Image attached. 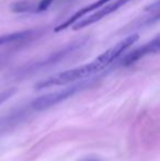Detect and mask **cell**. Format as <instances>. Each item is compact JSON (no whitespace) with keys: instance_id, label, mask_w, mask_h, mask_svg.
<instances>
[{"instance_id":"7","label":"cell","mask_w":160,"mask_h":161,"mask_svg":"<svg viewBox=\"0 0 160 161\" xmlns=\"http://www.w3.org/2000/svg\"><path fill=\"white\" fill-rule=\"evenodd\" d=\"M34 4L28 1H18L11 6V10L17 13H25V12H34Z\"/></svg>"},{"instance_id":"5","label":"cell","mask_w":160,"mask_h":161,"mask_svg":"<svg viewBox=\"0 0 160 161\" xmlns=\"http://www.w3.org/2000/svg\"><path fill=\"white\" fill-rule=\"evenodd\" d=\"M110 1H112V0H97V1L92 2L91 4H88V6L83 7L82 9L78 10L76 13H74V14L71 15L69 19H67L66 21L63 22L62 24H59V25L56 26V28L54 29V31H55L56 33H58V32H62V31L66 30L67 28L71 26L74 23H75V22H77L78 20H80L81 18H83L86 14L92 12V11H96L97 9L101 8V7H103L104 4L109 3Z\"/></svg>"},{"instance_id":"9","label":"cell","mask_w":160,"mask_h":161,"mask_svg":"<svg viewBox=\"0 0 160 161\" xmlns=\"http://www.w3.org/2000/svg\"><path fill=\"white\" fill-rule=\"evenodd\" d=\"M14 93H15V89H8V90H6V91L1 92V93H0V105H1L2 103H4L8 99H10Z\"/></svg>"},{"instance_id":"1","label":"cell","mask_w":160,"mask_h":161,"mask_svg":"<svg viewBox=\"0 0 160 161\" xmlns=\"http://www.w3.org/2000/svg\"><path fill=\"white\" fill-rule=\"evenodd\" d=\"M138 40V34H132V35L127 36L124 40L116 43L112 47L108 48L102 54H100L98 57L94 58L92 62L82 66H78V67L73 68V69L58 72L54 76L48 77V78L37 82L34 88L37 90L47 89V88L55 87V86H63L71 82H77V81L85 80L89 77H92L93 75L99 74L102 70H104L105 68L109 67L112 63L115 62L124 52L127 51Z\"/></svg>"},{"instance_id":"2","label":"cell","mask_w":160,"mask_h":161,"mask_svg":"<svg viewBox=\"0 0 160 161\" xmlns=\"http://www.w3.org/2000/svg\"><path fill=\"white\" fill-rule=\"evenodd\" d=\"M90 83H91V81L81 80V82L75 83V85H73V86H69V87L65 88V89L44 94V96L39 97L35 100H33L32 103H31V108L35 111L47 110V108H52L53 105H56V104L60 103L62 101L67 100L68 97L75 96L77 92H79L81 90L85 89V88H87Z\"/></svg>"},{"instance_id":"6","label":"cell","mask_w":160,"mask_h":161,"mask_svg":"<svg viewBox=\"0 0 160 161\" xmlns=\"http://www.w3.org/2000/svg\"><path fill=\"white\" fill-rule=\"evenodd\" d=\"M32 33H33L32 30H29V31H20V32H13V33L1 35L0 36V46L9 44V43H14L18 42V41H21L23 38L29 37Z\"/></svg>"},{"instance_id":"4","label":"cell","mask_w":160,"mask_h":161,"mask_svg":"<svg viewBox=\"0 0 160 161\" xmlns=\"http://www.w3.org/2000/svg\"><path fill=\"white\" fill-rule=\"evenodd\" d=\"M160 49V36L156 35V37L152 38V41H149L146 44L139 46L138 48L134 49L133 52L128 53L123 59L121 60V65L123 66H130L134 63H136L137 60L141 59L143 57L150 54H157Z\"/></svg>"},{"instance_id":"3","label":"cell","mask_w":160,"mask_h":161,"mask_svg":"<svg viewBox=\"0 0 160 161\" xmlns=\"http://www.w3.org/2000/svg\"><path fill=\"white\" fill-rule=\"evenodd\" d=\"M130 1H133V0H116V1H113V2H109V4H107L105 7L103 6V7H101V8L97 9L96 12L91 13V14L88 15V17L85 15V17L81 18L80 20H78L77 22H75V23L71 25V29L75 31H78L83 28H87V26H89V25H92V24L97 23V22H99L100 20H102L103 18L108 17V15L112 14L113 12L118 11L121 7L125 6L126 3H128V2H130Z\"/></svg>"},{"instance_id":"8","label":"cell","mask_w":160,"mask_h":161,"mask_svg":"<svg viewBox=\"0 0 160 161\" xmlns=\"http://www.w3.org/2000/svg\"><path fill=\"white\" fill-rule=\"evenodd\" d=\"M54 1H55V0H41V1L39 2V4L34 7V12L35 13L43 12V11L47 10Z\"/></svg>"}]
</instances>
